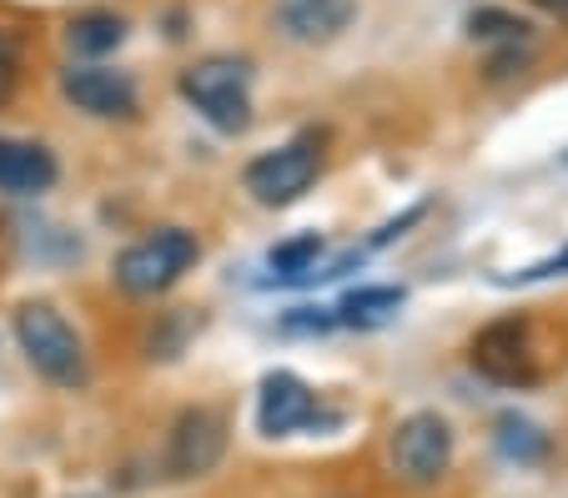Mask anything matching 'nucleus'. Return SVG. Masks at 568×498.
<instances>
[{"mask_svg":"<svg viewBox=\"0 0 568 498\" xmlns=\"http://www.w3.org/2000/svg\"><path fill=\"white\" fill-rule=\"evenodd\" d=\"M226 454V418L216 408H186L166 438V474L206 478Z\"/></svg>","mask_w":568,"mask_h":498,"instance_id":"6e6552de","label":"nucleus"},{"mask_svg":"<svg viewBox=\"0 0 568 498\" xmlns=\"http://www.w3.org/2000/svg\"><path fill=\"white\" fill-rule=\"evenodd\" d=\"M403 303H408V293H403V287L377 282V287H357V293H347L343 303H337L333 317H337V323H347V327H383Z\"/></svg>","mask_w":568,"mask_h":498,"instance_id":"f8f14e48","label":"nucleus"},{"mask_svg":"<svg viewBox=\"0 0 568 498\" xmlns=\"http://www.w3.org/2000/svg\"><path fill=\"white\" fill-rule=\"evenodd\" d=\"M498 448H504L508 458H518V464H534V458L548 454V434L538 423H528L524 413H504V418H498Z\"/></svg>","mask_w":568,"mask_h":498,"instance_id":"2eb2a0df","label":"nucleus"},{"mask_svg":"<svg viewBox=\"0 0 568 498\" xmlns=\"http://www.w3.org/2000/svg\"><path fill=\"white\" fill-rule=\"evenodd\" d=\"M468 31L478 35V41H508V45H518V41H528V31H534V26H528L524 16H514V11L483 6V11L468 16Z\"/></svg>","mask_w":568,"mask_h":498,"instance_id":"dca6fc26","label":"nucleus"},{"mask_svg":"<svg viewBox=\"0 0 568 498\" xmlns=\"http://www.w3.org/2000/svg\"><path fill=\"white\" fill-rule=\"evenodd\" d=\"M317 257H322V237L317 232H302V237L282 242L272 247V282H302L307 272H317Z\"/></svg>","mask_w":568,"mask_h":498,"instance_id":"4468645a","label":"nucleus"},{"mask_svg":"<svg viewBox=\"0 0 568 498\" xmlns=\"http://www.w3.org/2000/svg\"><path fill=\"white\" fill-rule=\"evenodd\" d=\"M247 87H252V71H247V61H236V55H206V61L182 71V96L192 101L216 131H226V136L247 131V121H252Z\"/></svg>","mask_w":568,"mask_h":498,"instance_id":"20e7f679","label":"nucleus"},{"mask_svg":"<svg viewBox=\"0 0 568 498\" xmlns=\"http://www.w3.org/2000/svg\"><path fill=\"white\" fill-rule=\"evenodd\" d=\"M387 464H393V478L413 488L438 484L453 464V423L433 408L397 418L393 438H387Z\"/></svg>","mask_w":568,"mask_h":498,"instance_id":"39448f33","label":"nucleus"},{"mask_svg":"<svg viewBox=\"0 0 568 498\" xmlns=\"http://www.w3.org/2000/svg\"><path fill=\"white\" fill-rule=\"evenodd\" d=\"M333 323H337V317L327 313V307H292V313L282 317V327H287V333H327Z\"/></svg>","mask_w":568,"mask_h":498,"instance_id":"a211bd4d","label":"nucleus"},{"mask_svg":"<svg viewBox=\"0 0 568 498\" xmlns=\"http://www.w3.org/2000/svg\"><path fill=\"white\" fill-rule=\"evenodd\" d=\"M468 363L483 378L504 383V388H534L544 378V343H538V323L524 313L498 317L468 343Z\"/></svg>","mask_w":568,"mask_h":498,"instance_id":"f257e3e1","label":"nucleus"},{"mask_svg":"<svg viewBox=\"0 0 568 498\" xmlns=\"http://www.w3.org/2000/svg\"><path fill=\"white\" fill-rule=\"evenodd\" d=\"M16 77H21V41L11 31H0V101L16 91Z\"/></svg>","mask_w":568,"mask_h":498,"instance_id":"f3484780","label":"nucleus"},{"mask_svg":"<svg viewBox=\"0 0 568 498\" xmlns=\"http://www.w3.org/2000/svg\"><path fill=\"white\" fill-rule=\"evenodd\" d=\"M16 337H21V353L31 358V368L51 378L55 388L87 383V347L51 303H26L16 313Z\"/></svg>","mask_w":568,"mask_h":498,"instance_id":"7ed1b4c3","label":"nucleus"},{"mask_svg":"<svg viewBox=\"0 0 568 498\" xmlns=\"http://www.w3.org/2000/svg\"><path fill=\"white\" fill-rule=\"evenodd\" d=\"M357 16V0H282L277 6V26L287 41L302 45H317V41H333L353 26Z\"/></svg>","mask_w":568,"mask_h":498,"instance_id":"9b49d317","label":"nucleus"},{"mask_svg":"<svg viewBox=\"0 0 568 498\" xmlns=\"http://www.w3.org/2000/svg\"><path fill=\"white\" fill-rule=\"evenodd\" d=\"M65 41H71L75 55H106L116 51L121 41H126V21L111 11H91V16H75L71 31H65Z\"/></svg>","mask_w":568,"mask_h":498,"instance_id":"ddd939ff","label":"nucleus"},{"mask_svg":"<svg viewBox=\"0 0 568 498\" xmlns=\"http://www.w3.org/2000/svg\"><path fill=\"white\" fill-rule=\"evenodd\" d=\"M317 423H333L322 413L317 393L297 378V373L277 368L262 378V393H257V428L262 438H292V434H307Z\"/></svg>","mask_w":568,"mask_h":498,"instance_id":"0eeeda50","label":"nucleus"},{"mask_svg":"<svg viewBox=\"0 0 568 498\" xmlns=\"http://www.w3.org/2000/svg\"><path fill=\"white\" fill-rule=\"evenodd\" d=\"M196 257H202V242H196V232L186 227H161L151 232V237L131 242L126 252L116 257V287L131 297H156L166 293L172 282H182L186 272L196 267Z\"/></svg>","mask_w":568,"mask_h":498,"instance_id":"f03ea898","label":"nucleus"},{"mask_svg":"<svg viewBox=\"0 0 568 498\" xmlns=\"http://www.w3.org/2000/svg\"><path fill=\"white\" fill-rule=\"evenodd\" d=\"M322 172V136L317 131H302V136L282 141L277 152H262L257 162L247 166V192L252 202L262 206H292Z\"/></svg>","mask_w":568,"mask_h":498,"instance_id":"423d86ee","label":"nucleus"},{"mask_svg":"<svg viewBox=\"0 0 568 498\" xmlns=\"http://www.w3.org/2000/svg\"><path fill=\"white\" fill-rule=\"evenodd\" d=\"M534 6H544V11H554V16H568V0H534Z\"/></svg>","mask_w":568,"mask_h":498,"instance_id":"6ab92c4d","label":"nucleus"},{"mask_svg":"<svg viewBox=\"0 0 568 498\" xmlns=\"http://www.w3.org/2000/svg\"><path fill=\"white\" fill-rule=\"evenodd\" d=\"M61 166H55L51 146L41 141H16V136H0V192L11 196H41L55 186Z\"/></svg>","mask_w":568,"mask_h":498,"instance_id":"9d476101","label":"nucleus"},{"mask_svg":"<svg viewBox=\"0 0 568 498\" xmlns=\"http://www.w3.org/2000/svg\"><path fill=\"white\" fill-rule=\"evenodd\" d=\"M61 91L75 111H91V116H136V81L126 71H106V65H71L61 71Z\"/></svg>","mask_w":568,"mask_h":498,"instance_id":"1a4fd4ad","label":"nucleus"}]
</instances>
